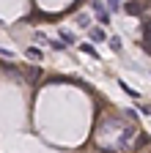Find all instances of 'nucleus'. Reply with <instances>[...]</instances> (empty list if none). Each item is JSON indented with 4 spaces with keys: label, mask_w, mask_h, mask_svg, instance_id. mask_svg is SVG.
<instances>
[{
    "label": "nucleus",
    "mask_w": 151,
    "mask_h": 153,
    "mask_svg": "<svg viewBox=\"0 0 151 153\" xmlns=\"http://www.w3.org/2000/svg\"><path fill=\"white\" fill-rule=\"evenodd\" d=\"M91 11L96 14V19H99V25H102V27H107V25H110V11L99 3V0H91Z\"/></svg>",
    "instance_id": "obj_1"
},
{
    "label": "nucleus",
    "mask_w": 151,
    "mask_h": 153,
    "mask_svg": "<svg viewBox=\"0 0 151 153\" xmlns=\"http://www.w3.org/2000/svg\"><path fill=\"white\" fill-rule=\"evenodd\" d=\"M124 11L129 16H140L143 14V3H140V0H129V3H124Z\"/></svg>",
    "instance_id": "obj_2"
},
{
    "label": "nucleus",
    "mask_w": 151,
    "mask_h": 153,
    "mask_svg": "<svg viewBox=\"0 0 151 153\" xmlns=\"http://www.w3.org/2000/svg\"><path fill=\"white\" fill-rule=\"evenodd\" d=\"M88 36H91V41H104V38H107L102 27H91V33H88Z\"/></svg>",
    "instance_id": "obj_3"
},
{
    "label": "nucleus",
    "mask_w": 151,
    "mask_h": 153,
    "mask_svg": "<svg viewBox=\"0 0 151 153\" xmlns=\"http://www.w3.org/2000/svg\"><path fill=\"white\" fill-rule=\"evenodd\" d=\"M107 44H110V49H113V52H121V49H124V44H121V38H118V36L107 38Z\"/></svg>",
    "instance_id": "obj_4"
},
{
    "label": "nucleus",
    "mask_w": 151,
    "mask_h": 153,
    "mask_svg": "<svg viewBox=\"0 0 151 153\" xmlns=\"http://www.w3.org/2000/svg\"><path fill=\"white\" fill-rule=\"evenodd\" d=\"M80 49H83L85 55H91V57H93V60H96V57H99V52H96V47H91V44H80Z\"/></svg>",
    "instance_id": "obj_5"
},
{
    "label": "nucleus",
    "mask_w": 151,
    "mask_h": 153,
    "mask_svg": "<svg viewBox=\"0 0 151 153\" xmlns=\"http://www.w3.org/2000/svg\"><path fill=\"white\" fill-rule=\"evenodd\" d=\"M61 41H63V44H77V38H74L69 30H61Z\"/></svg>",
    "instance_id": "obj_6"
},
{
    "label": "nucleus",
    "mask_w": 151,
    "mask_h": 153,
    "mask_svg": "<svg viewBox=\"0 0 151 153\" xmlns=\"http://www.w3.org/2000/svg\"><path fill=\"white\" fill-rule=\"evenodd\" d=\"M121 8H124L121 0H107V11H121Z\"/></svg>",
    "instance_id": "obj_7"
},
{
    "label": "nucleus",
    "mask_w": 151,
    "mask_h": 153,
    "mask_svg": "<svg viewBox=\"0 0 151 153\" xmlns=\"http://www.w3.org/2000/svg\"><path fill=\"white\" fill-rule=\"evenodd\" d=\"M77 25H80V27H91V16H88V14H80V16H77Z\"/></svg>",
    "instance_id": "obj_8"
},
{
    "label": "nucleus",
    "mask_w": 151,
    "mask_h": 153,
    "mask_svg": "<svg viewBox=\"0 0 151 153\" xmlns=\"http://www.w3.org/2000/svg\"><path fill=\"white\" fill-rule=\"evenodd\" d=\"M118 85L124 88V93H129V96H132V99H140V93H135V90H132V88H129L126 82H118Z\"/></svg>",
    "instance_id": "obj_9"
},
{
    "label": "nucleus",
    "mask_w": 151,
    "mask_h": 153,
    "mask_svg": "<svg viewBox=\"0 0 151 153\" xmlns=\"http://www.w3.org/2000/svg\"><path fill=\"white\" fill-rule=\"evenodd\" d=\"M47 44H50L55 52H63V49H66V44H63V41H47Z\"/></svg>",
    "instance_id": "obj_10"
},
{
    "label": "nucleus",
    "mask_w": 151,
    "mask_h": 153,
    "mask_svg": "<svg viewBox=\"0 0 151 153\" xmlns=\"http://www.w3.org/2000/svg\"><path fill=\"white\" fill-rule=\"evenodd\" d=\"M28 57H33V60H39V57H41V49H28Z\"/></svg>",
    "instance_id": "obj_11"
},
{
    "label": "nucleus",
    "mask_w": 151,
    "mask_h": 153,
    "mask_svg": "<svg viewBox=\"0 0 151 153\" xmlns=\"http://www.w3.org/2000/svg\"><path fill=\"white\" fill-rule=\"evenodd\" d=\"M0 55H6V57H11V52H8V49H0Z\"/></svg>",
    "instance_id": "obj_12"
}]
</instances>
